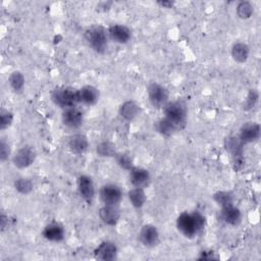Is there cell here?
Here are the masks:
<instances>
[{"label": "cell", "instance_id": "cell-1", "mask_svg": "<svg viewBox=\"0 0 261 261\" xmlns=\"http://www.w3.org/2000/svg\"><path fill=\"white\" fill-rule=\"evenodd\" d=\"M177 230L187 239L196 238L206 225V217L200 211L181 212L175 220Z\"/></svg>", "mask_w": 261, "mask_h": 261}, {"label": "cell", "instance_id": "cell-8", "mask_svg": "<svg viewBox=\"0 0 261 261\" xmlns=\"http://www.w3.org/2000/svg\"><path fill=\"white\" fill-rule=\"evenodd\" d=\"M99 199L103 205L118 206L123 199V192L115 184H106L99 190Z\"/></svg>", "mask_w": 261, "mask_h": 261}, {"label": "cell", "instance_id": "cell-19", "mask_svg": "<svg viewBox=\"0 0 261 261\" xmlns=\"http://www.w3.org/2000/svg\"><path fill=\"white\" fill-rule=\"evenodd\" d=\"M67 146L73 154L83 155L88 151L90 143L86 135L82 133H76L68 138Z\"/></svg>", "mask_w": 261, "mask_h": 261}, {"label": "cell", "instance_id": "cell-29", "mask_svg": "<svg viewBox=\"0 0 261 261\" xmlns=\"http://www.w3.org/2000/svg\"><path fill=\"white\" fill-rule=\"evenodd\" d=\"M254 14V5L252 2L243 0L238 2L236 6V15L242 19V20H247L250 19Z\"/></svg>", "mask_w": 261, "mask_h": 261}, {"label": "cell", "instance_id": "cell-21", "mask_svg": "<svg viewBox=\"0 0 261 261\" xmlns=\"http://www.w3.org/2000/svg\"><path fill=\"white\" fill-rule=\"evenodd\" d=\"M140 113V106L134 100H125L118 107L119 116L125 121L134 120Z\"/></svg>", "mask_w": 261, "mask_h": 261}, {"label": "cell", "instance_id": "cell-23", "mask_svg": "<svg viewBox=\"0 0 261 261\" xmlns=\"http://www.w3.org/2000/svg\"><path fill=\"white\" fill-rule=\"evenodd\" d=\"M154 129L161 135L162 137L168 138L173 136L177 130H180L173 122H171L169 119L166 117H161L158 120L155 121L154 123Z\"/></svg>", "mask_w": 261, "mask_h": 261}, {"label": "cell", "instance_id": "cell-15", "mask_svg": "<svg viewBox=\"0 0 261 261\" xmlns=\"http://www.w3.org/2000/svg\"><path fill=\"white\" fill-rule=\"evenodd\" d=\"M100 220L107 226H115L121 217V212L118 206L102 205L98 210Z\"/></svg>", "mask_w": 261, "mask_h": 261}, {"label": "cell", "instance_id": "cell-36", "mask_svg": "<svg viewBox=\"0 0 261 261\" xmlns=\"http://www.w3.org/2000/svg\"><path fill=\"white\" fill-rule=\"evenodd\" d=\"M157 4L160 5L163 8H172L173 5H174V2L173 1L165 0V1H157Z\"/></svg>", "mask_w": 261, "mask_h": 261}, {"label": "cell", "instance_id": "cell-7", "mask_svg": "<svg viewBox=\"0 0 261 261\" xmlns=\"http://www.w3.org/2000/svg\"><path fill=\"white\" fill-rule=\"evenodd\" d=\"M37 158V152L33 146L24 145L17 149L12 155L11 161L13 165L18 169H25L30 167Z\"/></svg>", "mask_w": 261, "mask_h": 261}, {"label": "cell", "instance_id": "cell-28", "mask_svg": "<svg viewBox=\"0 0 261 261\" xmlns=\"http://www.w3.org/2000/svg\"><path fill=\"white\" fill-rule=\"evenodd\" d=\"M13 188L18 194L27 196V195H30L34 191V182L29 177L20 176V177H17L14 179Z\"/></svg>", "mask_w": 261, "mask_h": 261}, {"label": "cell", "instance_id": "cell-5", "mask_svg": "<svg viewBox=\"0 0 261 261\" xmlns=\"http://www.w3.org/2000/svg\"><path fill=\"white\" fill-rule=\"evenodd\" d=\"M147 96L150 104L155 108H163L169 102L168 90L157 82H151L147 86Z\"/></svg>", "mask_w": 261, "mask_h": 261}, {"label": "cell", "instance_id": "cell-33", "mask_svg": "<svg viewBox=\"0 0 261 261\" xmlns=\"http://www.w3.org/2000/svg\"><path fill=\"white\" fill-rule=\"evenodd\" d=\"M10 157H12L10 146L4 139H1V142H0V160H1V162L7 161Z\"/></svg>", "mask_w": 261, "mask_h": 261}, {"label": "cell", "instance_id": "cell-13", "mask_svg": "<svg viewBox=\"0 0 261 261\" xmlns=\"http://www.w3.org/2000/svg\"><path fill=\"white\" fill-rule=\"evenodd\" d=\"M109 40L116 44L124 45L132 40V31L128 27L121 23H113L107 28Z\"/></svg>", "mask_w": 261, "mask_h": 261}, {"label": "cell", "instance_id": "cell-16", "mask_svg": "<svg viewBox=\"0 0 261 261\" xmlns=\"http://www.w3.org/2000/svg\"><path fill=\"white\" fill-rule=\"evenodd\" d=\"M76 96L79 104L92 106L99 101L100 91L93 85H85L82 88L76 89Z\"/></svg>", "mask_w": 261, "mask_h": 261}, {"label": "cell", "instance_id": "cell-31", "mask_svg": "<svg viewBox=\"0 0 261 261\" xmlns=\"http://www.w3.org/2000/svg\"><path fill=\"white\" fill-rule=\"evenodd\" d=\"M258 101H259V92L256 89H250L243 103V109L245 111H251L256 107Z\"/></svg>", "mask_w": 261, "mask_h": 261}, {"label": "cell", "instance_id": "cell-10", "mask_svg": "<svg viewBox=\"0 0 261 261\" xmlns=\"http://www.w3.org/2000/svg\"><path fill=\"white\" fill-rule=\"evenodd\" d=\"M94 258L101 261H113L117 258L118 248L117 245L109 240L102 241L97 245L93 251Z\"/></svg>", "mask_w": 261, "mask_h": 261}, {"label": "cell", "instance_id": "cell-34", "mask_svg": "<svg viewBox=\"0 0 261 261\" xmlns=\"http://www.w3.org/2000/svg\"><path fill=\"white\" fill-rule=\"evenodd\" d=\"M199 259H204V260H212V259H215L214 257V252L211 251V250H205V251H202L200 253V257Z\"/></svg>", "mask_w": 261, "mask_h": 261}, {"label": "cell", "instance_id": "cell-26", "mask_svg": "<svg viewBox=\"0 0 261 261\" xmlns=\"http://www.w3.org/2000/svg\"><path fill=\"white\" fill-rule=\"evenodd\" d=\"M96 153L99 157L103 158H113L117 153L115 145L110 141H101L96 145Z\"/></svg>", "mask_w": 261, "mask_h": 261}, {"label": "cell", "instance_id": "cell-20", "mask_svg": "<svg viewBox=\"0 0 261 261\" xmlns=\"http://www.w3.org/2000/svg\"><path fill=\"white\" fill-rule=\"evenodd\" d=\"M219 219L227 225L237 226L242 221V212L234 205L227 206V207H224V208H220Z\"/></svg>", "mask_w": 261, "mask_h": 261}, {"label": "cell", "instance_id": "cell-2", "mask_svg": "<svg viewBox=\"0 0 261 261\" xmlns=\"http://www.w3.org/2000/svg\"><path fill=\"white\" fill-rule=\"evenodd\" d=\"M84 38L89 47L98 54H104L108 48L107 29L101 24H94L86 29Z\"/></svg>", "mask_w": 261, "mask_h": 261}, {"label": "cell", "instance_id": "cell-24", "mask_svg": "<svg viewBox=\"0 0 261 261\" xmlns=\"http://www.w3.org/2000/svg\"><path fill=\"white\" fill-rule=\"evenodd\" d=\"M127 199L130 203V205L135 209H142L147 201V195L145 192V189L143 188H135L133 187L128 192H127Z\"/></svg>", "mask_w": 261, "mask_h": 261}, {"label": "cell", "instance_id": "cell-17", "mask_svg": "<svg viewBox=\"0 0 261 261\" xmlns=\"http://www.w3.org/2000/svg\"><path fill=\"white\" fill-rule=\"evenodd\" d=\"M128 180L133 187L145 189L151 181V174L148 169L135 165L128 171Z\"/></svg>", "mask_w": 261, "mask_h": 261}, {"label": "cell", "instance_id": "cell-27", "mask_svg": "<svg viewBox=\"0 0 261 261\" xmlns=\"http://www.w3.org/2000/svg\"><path fill=\"white\" fill-rule=\"evenodd\" d=\"M212 199L220 208L234 205L233 194L229 191H217L212 195Z\"/></svg>", "mask_w": 261, "mask_h": 261}, {"label": "cell", "instance_id": "cell-32", "mask_svg": "<svg viewBox=\"0 0 261 261\" xmlns=\"http://www.w3.org/2000/svg\"><path fill=\"white\" fill-rule=\"evenodd\" d=\"M14 120V114L11 110L2 108L0 111V129L5 130L11 126Z\"/></svg>", "mask_w": 261, "mask_h": 261}, {"label": "cell", "instance_id": "cell-3", "mask_svg": "<svg viewBox=\"0 0 261 261\" xmlns=\"http://www.w3.org/2000/svg\"><path fill=\"white\" fill-rule=\"evenodd\" d=\"M162 109L164 117L173 122L179 129L185 127L188 117V108L182 101H169Z\"/></svg>", "mask_w": 261, "mask_h": 261}, {"label": "cell", "instance_id": "cell-11", "mask_svg": "<svg viewBox=\"0 0 261 261\" xmlns=\"http://www.w3.org/2000/svg\"><path fill=\"white\" fill-rule=\"evenodd\" d=\"M139 242L146 248L156 247L160 243V233L158 228L153 224H144L138 234Z\"/></svg>", "mask_w": 261, "mask_h": 261}, {"label": "cell", "instance_id": "cell-14", "mask_svg": "<svg viewBox=\"0 0 261 261\" xmlns=\"http://www.w3.org/2000/svg\"><path fill=\"white\" fill-rule=\"evenodd\" d=\"M260 135H261L260 124L256 121H248L241 126L238 138L243 145H247V144H251L258 141L260 138Z\"/></svg>", "mask_w": 261, "mask_h": 261}, {"label": "cell", "instance_id": "cell-4", "mask_svg": "<svg viewBox=\"0 0 261 261\" xmlns=\"http://www.w3.org/2000/svg\"><path fill=\"white\" fill-rule=\"evenodd\" d=\"M51 100L57 107L63 109L74 107L79 104L76 89L71 87H56L51 92Z\"/></svg>", "mask_w": 261, "mask_h": 261}, {"label": "cell", "instance_id": "cell-18", "mask_svg": "<svg viewBox=\"0 0 261 261\" xmlns=\"http://www.w3.org/2000/svg\"><path fill=\"white\" fill-rule=\"evenodd\" d=\"M42 237L48 242L60 243L65 238L64 226L57 221H52L44 226L42 230Z\"/></svg>", "mask_w": 261, "mask_h": 261}, {"label": "cell", "instance_id": "cell-25", "mask_svg": "<svg viewBox=\"0 0 261 261\" xmlns=\"http://www.w3.org/2000/svg\"><path fill=\"white\" fill-rule=\"evenodd\" d=\"M8 85L12 92L20 93L25 85L24 74L20 70H13L8 76Z\"/></svg>", "mask_w": 261, "mask_h": 261}, {"label": "cell", "instance_id": "cell-30", "mask_svg": "<svg viewBox=\"0 0 261 261\" xmlns=\"http://www.w3.org/2000/svg\"><path fill=\"white\" fill-rule=\"evenodd\" d=\"M113 158H114L116 164L124 170L129 171L135 166L133 157L130 156V154H128L126 152H117Z\"/></svg>", "mask_w": 261, "mask_h": 261}, {"label": "cell", "instance_id": "cell-6", "mask_svg": "<svg viewBox=\"0 0 261 261\" xmlns=\"http://www.w3.org/2000/svg\"><path fill=\"white\" fill-rule=\"evenodd\" d=\"M244 146L245 145H243L239 138L236 136H230L224 141V147L232 157V165L236 170H239L244 166Z\"/></svg>", "mask_w": 261, "mask_h": 261}, {"label": "cell", "instance_id": "cell-12", "mask_svg": "<svg viewBox=\"0 0 261 261\" xmlns=\"http://www.w3.org/2000/svg\"><path fill=\"white\" fill-rule=\"evenodd\" d=\"M61 122L68 128H80L84 123V113L76 106L63 109L61 113Z\"/></svg>", "mask_w": 261, "mask_h": 261}, {"label": "cell", "instance_id": "cell-9", "mask_svg": "<svg viewBox=\"0 0 261 261\" xmlns=\"http://www.w3.org/2000/svg\"><path fill=\"white\" fill-rule=\"evenodd\" d=\"M76 190L80 197L91 205L96 196V188L93 178L87 174L79 175L76 178Z\"/></svg>", "mask_w": 261, "mask_h": 261}, {"label": "cell", "instance_id": "cell-22", "mask_svg": "<svg viewBox=\"0 0 261 261\" xmlns=\"http://www.w3.org/2000/svg\"><path fill=\"white\" fill-rule=\"evenodd\" d=\"M230 55L237 63H245L250 56V47L245 42L237 41L230 47Z\"/></svg>", "mask_w": 261, "mask_h": 261}, {"label": "cell", "instance_id": "cell-35", "mask_svg": "<svg viewBox=\"0 0 261 261\" xmlns=\"http://www.w3.org/2000/svg\"><path fill=\"white\" fill-rule=\"evenodd\" d=\"M9 224V218L5 213H2L0 216V225H1V230L3 231Z\"/></svg>", "mask_w": 261, "mask_h": 261}]
</instances>
